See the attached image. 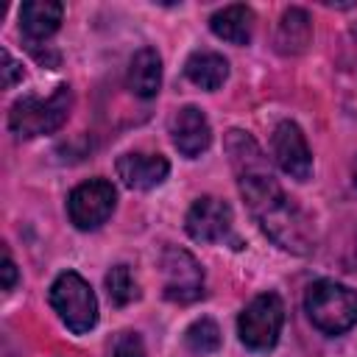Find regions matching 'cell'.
<instances>
[{
  "mask_svg": "<svg viewBox=\"0 0 357 357\" xmlns=\"http://www.w3.org/2000/svg\"><path fill=\"white\" fill-rule=\"evenodd\" d=\"M170 139H173V145L181 156L195 159L209 148L212 126H209L206 114L198 106H181L170 117Z\"/></svg>",
  "mask_w": 357,
  "mask_h": 357,
  "instance_id": "cell-10",
  "label": "cell"
},
{
  "mask_svg": "<svg viewBox=\"0 0 357 357\" xmlns=\"http://www.w3.org/2000/svg\"><path fill=\"white\" fill-rule=\"evenodd\" d=\"M64 6L56 0H28L20 8V28L28 42H45L61 25Z\"/></svg>",
  "mask_w": 357,
  "mask_h": 357,
  "instance_id": "cell-12",
  "label": "cell"
},
{
  "mask_svg": "<svg viewBox=\"0 0 357 357\" xmlns=\"http://www.w3.org/2000/svg\"><path fill=\"white\" fill-rule=\"evenodd\" d=\"M112 357H145V346L137 332H120L112 349Z\"/></svg>",
  "mask_w": 357,
  "mask_h": 357,
  "instance_id": "cell-19",
  "label": "cell"
},
{
  "mask_svg": "<svg viewBox=\"0 0 357 357\" xmlns=\"http://www.w3.org/2000/svg\"><path fill=\"white\" fill-rule=\"evenodd\" d=\"M226 153L231 159L240 195L248 204L251 215L257 218L259 229L279 248L293 254H310L315 248L312 226L304 218V212L293 204V198H287V192L273 178L262 148L245 131L231 128L226 134Z\"/></svg>",
  "mask_w": 357,
  "mask_h": 357,
  "instance_id": "cell-1",
  "label": "cell"
},
{
  "mask_svg": "<svg viewBox=\"0 0 357 357\" xmlns=\"http://www.w3.org/2000/svg\"><path fill=\"white\" fill-rule=\"evenodd\" d=\"M162 273H165V298L176 301V304H190L195 298H201L204 293V271L198 265V259L178 248L170 245L162 251Z\"/></svg>",
  "mask_w": 357,
  "mask_h": 357,
  "instance_id": "cell-7",
  "label": "cell"
},
{
  "mask_svg": "<svg viewBox=\"0 0 357 357\" xmlns=\"http://www.w3.org/2000/svg\"><path fill=\"white\" fill-rule=\"evenodd\" d=\"M271 153L282 173L296 181H307L312 176V153L307 145L304 131L293 120H282L271 134Z\"/></svg>",
  "mask_w": 357,
  "mask_h": 357,
  "instance_id": "cell-9",
  "label": "cell"
},
{
  "mask_svg": "<svg viewBox=\"0 0 357 357\" xmlns=\"http://www.w3.org/2000/svg\"><path fill=\"white\" fill-rule=\"evenodd\" d=\"M50 307L73 335H84L98 324V298L89 282L75 271L56 276L50 284Z\"/></svg>",
  "mask_w": 357,
  "mask_h": 357,
  "instance_id": "cell-4",
  "label": "cell"
},
{
  "mask_svg": "<svg viewBox=\"0 0 357 357\" xmlns=\"http://www.w3.org/2000/svg\"><path fill=\"white\" fill-rule=\"evenodd\" d=\"M73 109V92L67 84L56 86L47 98H20L8 112V128L20 139H33L59 131Z\"/></svg>",
  "mask_w": 357,
  "mask_h": 357,
  "instance_id": "cell-2",
  "label": "cell"
},
{
  "mask_svg": "<svg viewBox=\"0 0 357 357\" xmlns=\"http://www.w3.org/2000/svg\"><path fill=\"white\" fill-rule=\"evenodd\" d=\"M162 86V59L153 47H142L128 64V89L137 98H153Z\"/></svg>",
  "mask_w": 357,
  "mask_h": 357,
  "instance_id": "cell-14",
  "label": "cell"
},
{
  "mask_svg": "<svg viewBox=\"0 0 357 357\" xmlns=\"http://www.w3.org/2000/svg\"><path fill=\"white\" fill-rule=\"evenodd\" d=\"M284 324V304L276 293H262L245 304L237 318V335L245 349L268 351L276 346Z\"/></svg>",
  "mask_w": 357,
  "mask_h": 357,
  "instance_id": "cell-5",
  "label": "cell"
},
{
  "mask_svg": "<svg viewBox=\"0 0 357 357\" xmlns=\"http://www.w3.org/2000/svg\"><path fill=\"white\" fill-rule=\"evenodd\" d=\"M170 173V162L162 153H123L117 159V176L131 190H153Z\"/></svg>",
  "mask_w": 357,
  "mask_h": 357,
  "instance_id": "cell-11",
  "label": "cell"
},
{
  "mask_svg": "<svg viewBox=\"0 0 357 357\" xmlns=\"http://www.w3.org/2000/svg\"><path fill=\"white\" fill-rule=\"evenodd\" d=\"M14 282H17V265H14L11 257L6 254V257H3V290H11Z\"/></svg>",
  "mask_w": 357,
  "mask_h": 357,
  "instance_id": "cell-21",
  "label": "cell"
},
{
  "mask_svg": "<svg viewBox=\"0 0 357 357\" xmlns=\"http://www.w3.org/2000/svg\"><path fill=\"white\" fill-rule=\"evenodd\" d=\"M184 75H187L195 86H201V89H206V92H215V89H220V86L226 84V78H229V61H226L220 53H215V50H195V53L184 61Z\"/></svg>",
  "mask_w": 357,
  "mask_h": 357,
  "instance_id": "cell-15",
  "label": "cell"
},
{
  "mask_svg": "<svg viewBox=\"0 0 357 357\" xmlns=\"http://www.w3.org/2000/svg\"><path fill=\"white\" fill-rule=\"evenodd\" d=\"M184 343L195 354H212V351L220 349V329H218V324L212 318H198V321H192L187 326Z\"/></svg>",
  "mask_w": 357,
  "mask_h": 357,
  "instance_id": "cell-17",
  "label": "cell"
},
{
  "mask_svg": "<svg viewBox=\"0 0 357 357\" xmlns=\"http://www.w3.org/2000/svg\"><path fill=\"white\" fill-rule=\"evenodd\" d=\"M117 204V190L106 178H89L78 184L67 198V215L81 231H92L109 220Z\"/></svg>",
  "mask_w": 357,
  "mask_h": 357,
  "instance_id": "cell-6",
  "label": "cell"
},
{
  "mask_svg": "<svg viewBox=\"0 0 357 357\" xmlns=\"http://www.w3.org/2000/svg\"><path fill=\"white\" fill-rule=\"evenodd\" d=\"M209 28L218 39L231 45H248L254 36V11L243 3L226 6L209 17Z\"/></svg>",
  "mask_w": 357,
  "mask_h": 357,
  "instance_id": "cell-13",
  "label": "cell"
},
{
  "mask_svg": "<svg viewBox=\"0 0 357 357\" xmlns=\"http://www.w3.org/2000/svg\"><path fill=\"white\" fill-rule=\"evenodd\" d=\"M351 173H354V184H357V162H354V170Z\"/></svg>",
  "mask_w": 357,
  "mask_h": 357,
  "instance_id": "cell-22",
  "label": "cell"
},
{
  "mask_svg": "<svg viewBox=\"0 0 357 357\" xmlns=\"http://www.w3.org/2000/svg\"><path fill=\"white\" fill-rule=\"evenodd\" d=\"M184 229L195 243H223L231 237L234 212L223 198L201 195L190 206V212L184 218Z\"/></svg>",
  "mask_w": 357,
  "mask_h": 357,
  "instance_id": "cell-8",
  "label": "cell"
},
{
  "mask_svg": "<svg viewBox=\"0 0 357 357\" xmlns=\"http://www.w3.org/2000/svg\"><path fill=\"white\" fill-rule=\"evenodd\" d=\"M304 310L324 335H343L357 324V293L340 282L321 279L307 287Z\"/></svg>",
  "mask_w": 357,
  "mask_h": 357,
  "instance_id": "cell-3",
  "label": "cell"
},
{
  "mask_svg": "<svg viewBox=\"0 0 357 357\" xmlns=\"http://www.w3.org/2000/svg\"><path fill=\"white\" fill-rule=\"evenodd\" d=\"M106 290H109L112 304H117V307H126L134 298H139V284H137L128 265H114L106 273Z\"/></svg>",
  "mask_w": 357,
  "mask_h": 357,
  "instance_id": "cell-18",
  "label": "cell"
},
{
  "mask_svg": "<svg viewBox=\"0 0 357 357\" xmlns=\"http://www.w3.org/2000/svg\"><path fill=\"white\" fill-rule=\"evenodd\" d=\"M312 39V22L304 8H287L276 28V50L284 56L304 53Z\"/></svg>",
  "mask_w": 357,
  "mask_h": 357,
  "instance_id": "cell-16",
  "label": "cell"
},
{
  "mask_svg": "<svg viewBox=\"0 0 357 357\" xmlns=\"http://www.w3.org/2000/svg\"><path fill=\"white\" fill-rule=\"evenodd\" d=\"M0 59H3V86H6V89H11V86L22 78V64H20V61H14V59H11V53H8L6 47L0 50Z\"/></svg>",
  "mask_w": 357,
  "mask_h": 357,
  "instance_id": "cell-20",
  "label": "cell"
}]
</instances>
